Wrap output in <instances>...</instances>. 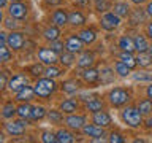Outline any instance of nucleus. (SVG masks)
Returning <instances> with one entry per match:
<instances>
[{
	"mask_svg": "<svg viewBox=\"0 0 152 143\" xmlns=\"http://www.w3.org/2000/svg\"><path fill=\"white\" fill-rule=\"evenodd\" d=\"M26 86H28V76L26 73H18L10 78L8 81V89L11 91V92H19L21 89H24Z\"/></svg>",
	"mask_w": 152,
	"mask_h": 143,
	"instance_id": "9",
	"label": "nucleus"
},
{
	"mask_svg": "<svg viewBox=\"0 0 152 143\" xmlns=\"http://www.w3.org/2000/svg\"><path fill=\"white\" fill-rule=\"evenodd\" d=\"M95 62V57L92 52L89 51H83L79 52V57L76 59V67L78 69H89V67H92Z\"/></svg>",
	"mask_w": 152,
	"mask_h": 143,
	"instance_id": "15",
	"label": "nucleus"
},
{
	"mask_svg": "<svg viewBox=\"0 0 152 143\" xmlns=\"http://www.w3.org/2000/svg\"><path fill=\"white\" fill-rule=\"evenodd\" d=\"M108 100L113 107H124L130 102V92L127 89H122V88H114L108 92Z\"/></svg>",
	"mask_w": 152,
	"mask_h": 143,
	"instance_id": "3",
	"label": "nucleus"
},
{
	"mask_svg": "<svg viewBox=\"0 0 152 143\" xmlns=\"http://www.w3.org/2000/svg\"><path fill=\"white\" fill-rule=\"evenodd\" d=\"M119 60H122L124 64H127L130 69H135V67L138 65L136 62V57L132 54V52H127V51H122L121 54H119Z\"/></svg>",
	"mask_w": 152,
	"mask_h": 143,
	"instance_id": "30",
	"label": "nucleus"
},
{
	"mask_svg": "<svg viewBox=\"0 0 152 143\" xmlns=\"http://www.w3.org/2000/svg\"><path fill=\"white\" fill-rule=\"evenodd\" d=\"M56 89H57V83L54 81V78H48V76L40 78L35 84H33V91H35L38 99L51 97V95L56 92Z\"/></svg>",
	"mask_w": 152,
	"mask_h": 143,
	"instance_id": "1",
	"label": "nucleus"
},
{
	"mask_svg": "<svg viewBox=\"0 0 152 143\" xmlns=\"http://www.w3.org/2000/svg\"><path fill=\"white\" fill-rule=\"evenodd\" d=\"M43 38H45L46 41H49V43L59 40L60 38V27H57V26L46 27L45 30H43Z\"/></svg>",
	"mask_w": 152,
	"mask_h": 143,
	"instance_id": "21",
	"label": "nucleus"
},
{
	"mask_svg": "<svg viewBox=\"0 0 152 143\" xmlns=\"http://www.w3.org/2000/svg\"><path fill=\"white\" fill-rule=\"evenodd\" d=\"M138 110L141 111L142 116H151V114H152V100L149 97L140 100V103H138Z\"/></svg>",
	"mask_w": 152,
	"mask_h": 143,
	"instance_id": "29",
	"label": "nucleus"
},
{
	"mask_svg": "<svg viewBox=\"0 0 152 143\" xmlns=\"http://www.w3.org/2000/svg\"><path fill=\"white\" fill-rule=\"evenodd\" d=\"M7 3H8V0H0V7L2 8H7Z\"/></svg>",
	"mask_w": 152,
	"mask_h": 143,
	"instance_id": "56",
	"label": "nucleus"
},
{
	"mask_svg": "<svg viewBox=\"0 0 152 143\" xmlns=\"http://www.w3.org/2000/svg\"><path fill=\"white\" fill-rule=\"evenodd\" d=\"M108 142H111V143H124L125 138H124V135L121 132H111L109 137H108Z\"/></svg>",
	"mask_w": 152,
	"mask_h": 143,
	"instance_id": "44",
	"label": "nucleus"
},
{
	"mask_svg": "<svg viewBox=\"0 0 152 143\" xmlns=\"http://www.w3.org/2000/svg\"><path fill=\"white\" fill-rule=\"evenodd\" d=\"M59 62L64 67H70V65H73L76 59H75V52H70V51H64V52H60V57H59Z\"/></svg>",
	"mask_w": 152,
	"mask_h": 143,
	"instance_id": "31",
	"label": "nucleus"
},
{
	"mask_svg": "<svg viewBox=\"0 0 152 143\" xmlns=\"http://www.w3.org/2000/svg\"><path fill=\"white\" fill-rule=\"evenodd\" d=\"M146 14H147L149 18H152V2L147 3V7H146Z\"/></svg>",
	"mask_w": 152,
	"mask_h": 143,
	"instance_id": "50",
	"label": "nucleus"
},
{
	"mask_svg": "<svg viewBox=\"0 0 152 143\" xmlns=\"http://www.w3.org/2000/svg\"><path fill=\"white\" fill-rule=\"evenodd\" d=\"M24 43H26V37H24L22 32L11 30V32L8 33L7 45L11 48V51H21L22 48H24Z\"/></svg>",
	"mask_w": 152,
	"mask_h": 143,
	"instance_id": "8",
	"label": "nucleus"
},
{
	"mask_svg": "<svg viewBox=\"0 0 152 143\" xmlns=\"http://www.w3.org/2000/svg\"><path fill=\"white\" fill-rule=\"evenodd\" d=\"M79 76L84 80V83L87 84H94L100 80V72L94 67H89V69H81L79 72Z\"/></svg>",
	"mask_w": 152,
	"mask_h": 143,
	"instance_id": "12",
	"label": "nucleus"
},
{
	"mask_svg": "<svg viewBox=\"0 0 152 143\" xmlns=\"http://www.w3.org/2000/svg\"><path fill=\"white\" fill-rule=\"evenodd\" d=\"M56 135H57V143H73L76 140L73 133L66 129H59L56 132Z\"/></svg>",
	"mask_w": 152,
	"mask_h": 143,
	"instance_id": "26",
	"label": "nucleus"
},
{
	"mask_svg": "<svg viewBox=\"0 0 152 143\" xmlns=\"http://www.w3.org/2000/svg\"><path fill=\"white\" fill-rule=\"evenodd\" d=\"M78 89H79V84H78L76 80H68V81H65V83L62 84V91L66 92V94H75Z\"/></svg>",
	"mask_w": 152,
	"mask_h": 143,
	"instance_id": "37",
	"label": "nucleus"
},
{
	"mask_svg": "<svg viewBox=\"0 0 152 143\" xmlns=\"http://www.w3.org/2000/svg\"><path fill=\"white\" fill-rule=\"evenodd\" d=\"M146 127L147 129H152V114H151V116H147V119H146Z\"/></svg>",
	"mask_w": 152,
	"mask_h": 143,
	"instance_id": "52",
	"label": "nucleus"
},
{
	"mask_svg": "<svg viewBox=\"0 0 152 143\" xmlns=\"http://www.w3.org/2000/svg\"><path fill=\"white\" fill-rule=\"evenodd\" d=\"M121 119L125 126L132 129H138L142 126V114L138 107H125L121 111Z\"/></svg>",
	"mask_w": 152,
	"mask_h": 143,
	"instance_id": "2",
	"label": "nucleus"
},
{
	"mask_svg": "<svg viewBox=\"0 0 152 143\" xmlns=\"http://www.w3.org/2000/svg\"><path fill=\"white\" fill-rule=\"evenodd\" d=\"M144 19H146V14L142 13L141 8L133 10V11L130 13V24H132V26H136V24L144 22Z\"/></svg>",
	"mask_w": 152,
	"mask_h": 143,
	"instance_id": "34",
	"label": "nucleus"
},
{
	"mask_svg": "<svg viewBox=\"0 0 152 143\" xmlns=\"http://www.w3.org/2000/svg\"><path fill=\"white\" fill-rule=\"evenodd\" d=\"M48 118H49V121L52 124H60L62 121H65L64 119V111L59 108V110H49L48 111Z\"/></svg>",
	"mask_w": 152,
	"mask_h": 143,
	"instance_id": "35",
	"label": "nucleus"
},
{
	"mask_svg": "<svg viewBox=\"0 0 152 143\" xmlns=\"http://www.w3.org/2000/svg\"><path fill=\"white\" fill-rule=\"evenodd\" d=\"M83 48H84V43L78 35H70L65 40V49L70 51V52L79 54V52H83Z\"/></svg>",
	"mask_w": 152,
	"mask_h": 143,
	"instance_id": "11",
	"label": "nucleus"
},
{
	"mask_svg": "<svg viewBox=\"0 0 152 143\" xmlns=\"http://www.w3.org/2000/svg\"><path fill=\"white\" fill-rule=\"evenodd\" d=\"M62 75V70L59 69V67L56 65H46V72H45V76H48V78H57V76Z\"/></svg>",
	"mask_w": 152,
	"mask_h": 143,
	"instance_id": "40",
	"label": "nucleus"
},
{
	"mask_svg": "<svg viewBox=\"0 0 152 143\" xmlns=\"http://www.w3.org/2000/svg\"><path fill=\"white\" fill-rule=\"evenodd\" d=\"M132 3H135V5H141V3H144L146 0H130Z\"/></svg>",
	"mask_w": 152,
	"mask_h": 143,
	"instance_id": "55",
	"label": "nucleus"
},
{
	"mask_svg": "<svg viewBox=\"0 0 152 143\" xmlns=\"http://www.w3.org/2000/svg\"><path fill=\"white\" fill-rule=\"evenodd\" d=\"M113 11L116 13L117 16H121V18H127V16H130L132 10H130V5H128L127 2L117 0V2L114 3V7H113Z\"/></svg>",
	"mask_w": 152,
	"mask_h": 143,
	"instance_id": "22",
	"label": "nucleus"
},
{
	"mask_svg": "<svg viewBox=\"0 0 152 143\" xmlns=\"http://www.w3.org/2000/svg\"><path fill=\"white\" fill-rule=\"evenodd\" d=\"M13 57V52H11V48H10L8 45L5 46H0V62H10Z\"/></svg>",
	"mask_w": 152,
	"mask_h": 143,
	"instance_id": "38",
	"label": "nucleus"
},
{
	"mask_svg": "<svg viewBox=\"0 0 152 143\" xmlns=\"http://www.w3.org/2000/svg\"><path fill=\"white\" fill-rule=\"evenodd\" d=\"M27 119H16V121H8L7 124L3 126L5 132L11 137H19L22 133H26V127H27Z\"/></svg>",
	"mask_w": 152,
	"mask_h": 143,
	"instance_id": "5",
	"label": "nucleus"
},
{
	"mask_svg": "<svg viewBox=\"0 0 152 143\" xmlns=\"http://www.w3.org/2000/svg\"><path fill=\"white\" fill-rule=\"evenodd\" d=\"M135 81H151L152 83V75L151 73H135L133 75Z\"/></svg>",
	"mask_w": 152,
	"mask_h": 143,
	"instance_id": "47",
	"label": "nucleus"
},
{
	"mask_svg": "<svg viewBox=\"0 0 152 143\" xmlns=\"http://www.w3.org/2000/svg\"><path fill=\"white\" fill-rule=\"evenodd\" d=\"M65 124L71 130H83V127L86 126V116L84 114H73L71 113L65 118Z\"/></svg>",
	"mask_w": 152,
	"mask_h": 143,
	"instance_id": "10",
	"label": "nucleus"
},
{
	"mask_svg": "<svg viewBox=\"0 0 152 143\" xmlns=\"http://www.w3.org/2000/svg\"><path fill=\"white\" fill-rule=\"evenodd\" d=\"M49 46H51L56 52H64V51H65V43L60 41V38H59V40H56V41H51Z\"/></svg>",
	"mask_w": 152,
	"mask_h": 143,
	"instance_id": "46",
	"label": "nucleus"
},
{
	"mask_svg": "<svg viewBox=\"0 0 152 143\" xmlns=\"http://www.w3.org/2000/svg\"><path fill=\"white\" fill-rule=\"evenodd\" d=\"M14 114H18V108L14 107V103L13 102L3 103V107H2V118L3 119H11Z\"/></svg>",
	"mask_w": 152,
	"mask_h": 143,
	"instance_id": "28",
	"label": "nucleus"
},
{
	"mask_svg": "<svg viewBox=\"0 0 152 143\" xmlns=\"http://www.w3.org/2000/svg\"><path fill=\"white\" fill-rule=\"evenodd\" d=\"M133 40H135V46H136V52H146L149 51V41H147V38L144 35H141V33H138V35L133 37Z\"/></svg>",
	"mask_w": 152,
	"mask_h": 143,
	"instance_id": "25",
	"label": "nucleus"
},
{
	"mask_svg": "<svg viewBox=\"0 0 152 143\" xmlns=\"http://www.w3.org/2000/svg\"><path fill=\"white\" fill-rule=\"evenodd\" d=\"M46 3L48 5H60L62 0H46Z\"/></svg>",
	"mask_w": 152,
	"mask_h": 143,
	"instance_id": "54",
	"label": "nucleus"
},
{
	"mask_svg": "<svg viewBox=\"0 0 152 143\" xmlns=\"http://www.w3.org/2000/svg\"><path fill=\"white\" fill-rule=\"evenodd\" d=\"M19 19H14V18H5L3 19V27L5 29H10V30H16V29L19 27V24H18Z\"/></svg>",
	"mask_w": 152,
	"mask_h": 143,
	"instance_id": "42",
	"label": "nucleus"
},
{
	"mask_svg": "<svg viewBox=\"0 0 152 143\" xmlns=\"http://www.w3.org/2000/svg\"><path fill=\"white\" fill-rule=\"evenodd\" d=\"M68 24L71 27H81L86 24V16L79 10H73V11L68 13Z\"/></svg>",
	"mask_w": 152,
	"mask_h": 143,
	"instance_id": "18",
	"label": "nucleus"
},
{
	"mask_svg": "<svg viewBox=\"0 0 152 143\" xmlns=\"http://www.w3.org/2000/svg\"><path fill=\"white\" fill-rule=\"evenodd\" d=\"M78 37L83 40L84 45H92V43L97 40V33L92 29H83V30L78 32Z\"/></svg>",
	"mask_w": 152,
	"mask_h": 143,
	"instance_id": "23",
	"label": "nucleus"
},
{
	"mask_svg": "<svg viewBox=\"0 0 152 143\" xmlns=\"http://www.w3.org/2000/svg\"><path fill=\"white\" fill-rule=\"evenodd\" d=\"M59 108H60L65 114H71V113L78 111L79 102H78L76 99H66V100H64V102L59 105Z\"/></svg>",
	"mask_w": 152,
	"mask_h": 143,
	"instance_id": "20",
	"label": "nucleus"
},
{
	"mask_svg": "<svg viewBox=\"0 0 152 143\" xmlns=\"http://www.w3.org/2000/svg\"><path fill=\"white\" fill-rule=\"evenodd\" d=\"M100 80H102V83H111V81L114 80L111 70H109V69H104L103 73H100Z\"/></svg>",
	"mask_w": 152,
	"mask_h": 143,
	"instance_id": "45",
	"label": "nucleus"
},
{
	"mask_svg": "<svg viewBox=\"0 0 152 143\" xmlns=\"http://www.w3.org/2000/svg\"><path fill=\"white\" fill-rule=\"evenodd\" d=\"M51 19H52V24L57 27H65L68 24V13L66 10L64 8H59V10H54L51 14Z\"/></svg>",
	"mask_w": 152,
	"mask_h": 143,
	"instance_id": "13",
	"label": "nucleus"
},
{
	"mask_svg": "<svg viewBox=\"0 0 152 143\" xmlns=\"http://www.w3.org/2000/svg\"><path fill=\"white\" fill-rule=\"evenodd\" d=\"M92 121L97 124V126H102V127H109L113 122L111 116H109L108 111H104V110H100V111H95L92 113Z\"/></svg>",
	"mask_w": 152,
	"mask_h": 143,
	"instance_id": "14",
	"label": "nucleus"
},
{
	"mask_svg": "<svg viewBox=\"0 0 152 143\" xmlns=\"http://www.w3.org/2000/svg\"><path fill=\"white\" fill-rule=\"evenodd\" d=\"M33 97H37L35 91H33V86H26L24 89L16 92V99L14 100H18V102H30Z\"/></svg>",
	"mask_w": 152,
	"mask_h": 143,
	"instance_id": "19",
	"label": "nucleus"
},
{
	"mask_svg": "<svg viewBox=\"0 0 152 143\" xmlns=\"http://www.w3.org/2000/svg\"><path fill=\"white\" fill-rule=\"evenodd\" d=\"M119 48H121L122 51H127V52H133V51H136L135 40H133L132 37H127V35H124V37L119 38Z\"/></svg>",
	"mask_w": 152,
	"mask_h": 143,
	"instance_id": "24",
	"label": "nucleus"
},
{
	"mask_svg": "<svg viewBox=\"0 0 152 143\" xmlns=\"http://www.w3.org/2000/svg\"><path fill=\"white\" fill-rule=\"evenodd\" d=\"M146 95H147L149 99H152V83H151L149 86H147V89H146Z\"/></svg>",
	"mask_w": 152,
	"mask_h": 143,
	"instance_id": "53",
	"label": "nucleus"
},
{
	"mask_svg": "<svg viewBox=\"0 0 152 143\" xmlns=\"http://www.w3.org/2000/svg\"><path fill=\"white\" fill-rule=\"evenodd\" d=\"M83 133L86 137L90 138H98V137H104V127L97 126V124H86L83 127Z\"/></svg>",
	"mask_w": 152,
	"mask_h": 143,
	"instance_id": "16",
	"label": "nucleus"
},
{
	"mask_svg": "<svg viewBox=\"0 0 152 143\" xmlns=\"http://www.w3.org/2000/svg\"><path fill=\"white\" fill-rule=\"evenodd\" d=\"M37 57H38V60L45 65H56L57 62H59L60 54H57V52L49 46V48H40L37 52Z\"/></svg>",
	"mask_w": 152,
	"mask_h": 143,
	"instance_id": "4",
	"label": "nucleus"
},
{
	"mask_svg": "<svg viewBox=\"0 0 152 143\" xmlns=\"http://www.w3.org/2000/svg\"><path fill=\"white\" fill-rule=\"evenodd\" d=\"M45 64H35V65H32L30 69H28V73H32V75H35V76H41V75H45V72H46V67H43Z\"/></svg>",
	"mask_w": 152,
	"mask_h": 143,
	"instance_id": "41",
	"label": "nucleus"
},
{
	"mask_svg": "<svg viewBox=\"0 0 152 143\" xmlns=\"http://www.w3.org/2000/svg\"><path fill=\"white\" fill-rule=\"evenodd\" d=\"M83 100L86 102V110L90 113H95V111H100L103 110V100L100 97H83Z\"/></svg>",
	"mask_w": 152,
	"mask_h": 143,
	"instance_id": "17",
	"label": "nucleus"
},
{
	"mask_svg": "<svg viewBox=\"0 0 152 143\" xmlns=\"http://www.w3.org/2000/svg\"><path fill=\"white\" fill-rule=\"evenodd\" d=\"M94 7L98 13H108V10L111 8L108 0H94Z\"/></svg>",
	"mask_w": 152,
	"mask_h": 143,
	"instance_id": "39",
	"label": "nucleus"
},
{
	"mask_svg": "<svg viewBox=\"0 0 152 143\" xmlns=\"http://www.w3.org/2000/svg\"><path fill=\"white\" fill-rule=\"evenodd\" d=\"M10 2H22V0H10Z\"/></svg>",
	"mask_w": 152,
	"mask_h": 143,
	"instance_id": "58",
	"label": "nucleus"
},
{
	"mask_svg": "<svg viewBox=\"0 0 152 143\" xmlns=\"http://www.w3.org/2000/svg\"><path fill=\"white\" fill-rule=\"evenodd\" d=\"M136 62H138V65H140V67H144V69H147L149 65H152V57H151V54H149V51H146V52H138Z\"/></svg>",
	"mask_w": 152,
	"mask_h": 143,
	"instance_id": "33",
	"label": "nucleus"
},
{
	"mask_svg": "<svg viewBox=\"0 0 152 143\" xmlns=\"http://www.w3.org/2000/svg\"><path fill=\"white\" fill-rule=\"evenodd\" d=\"M8 14L14 19H19V21H22V19L27 18L28 14V8L26 3L22 2H11L8 5Z\"/></svg>",
	"mask_w": 152,
	"mask_h": 143,
	"instance_id": "6",
	"label": "nucleus"
},
{
	"mask_svg": "<svg viewBox=\"0 0 152 143\" xmlns=\"http://www.w3.org/2000/svg\"><path fill=\"white\" fill-rule=\"evenodd\" d=\"M149 54H151V57H152V46H149Z\"/></svg>",
	"mask_w": 152,
	"mask_h": 143,
	"instance_id": "57",
	"label": "nucleus"
},
{
	"mask_svg": "<svg viewBox=\"0 0 152 143\" xmlns=\"http://www.w3.org/2000/svg\"><path fill=\"white\" fill-rule=\"evenodd\" d=\"M114 70H116V73L119 76H128L132 69L127 64H124L122 60H117V62H114Z\"/></svg>",
	"mask_w": 152,
	"mask_h": 143,
	"instance_id": "36",
	"label": "nucleus"
},
{
	"mask_svg": "<svg viewBox=\"0 0 152 143\" xmlns=\"http://www.w3.org/2000/svg\"><path fill=\"white\" fill-rule=\"evenodd\" d=\"M32 110H33V107L28 102H21V105L18 107V116L22 119H30Z\"/></svg>",
	"mask_w": 152,
	"mask_h": 143,
	"instance_id": "27",
	"label": "nucleus"
},
{
	"mask_svg": "<svg viewBox=\"0 0 152 143\" xmlns=\"http://www.w3.org/2000/svg\"><path fill=\"white\" fill-rule=\"evenodd\" d=\"M41 142L43 143H57V135L54 132H49V130H45L41 133Z\"/></svg>",
	"mask_w": 152,
	"mask_h": 143,
	"instance_id": "43",
	"label": "nucleus"
},
{
	"mask_svg": "<svg viewBox=\"0 0 152 143\" xmlns=\"http://www.w3.org/2000/svg\"><path fill=\"white\" fill-rule=\"evenodd\" d=\"M8 81L10 80H7V72H2V86H0V88L2 89L8 88Z\"/></svg>",
	"mask_w": 152,
	"mask_h": 143,
	"instance_id": "48",
	"label": "nucleus"
},
{
	"mask_svg": "<svg viewBox=\"0 0 152 143\" xmlns=\"http://www.w3.org/2000/svg\"><path fill=\"white\" fill-rule=\"evenodd\" d=\"M119 24H121V16H117L116 13H103L102 19H100V26H102V29H104V30H114V29L119 27Z\"/></svg>",
	"mask_w": 152,
	"mask_h": 143,
	"instance_id": "7",
	"label": "nucleus"
},
{
	"mask_svg": "<svg viewBox=\"0 0 152 143\" xmlns=\"http://www.w3.org/2000/svg\"><path fill=\"white\" fill-rule=\"evenodd\" d=\"M89 2L90 0H76V5H78V7H87Z\"/></svg>",
	"mask_w": 152,
	"mask_h": 143,
	"instance_id": "51",
	"label": "nucleus"
},
{
	"mask_svg": "<svg viewBox=\"0 0 152 143\" xmlns=\"http://www.w3.org/2000/svg\"><path fill=\"white\" fill-rule=\"evenodd\" d=\"M146 33H147V37L152 40V21L151 22H147V26H146Z\"/></svg>",
	"mask_w": 152,
	"mask_h": 143,
	"instance_id": "49",
	"label": "nucleus"
},
{
	"mask_svg": "<svg viewBox=\"0 0 152 143\" xmlns=\"http://www.w3.org/2000/svg\"><path fill=\"white\" fill-rule=\"evenodd\" d=\"M45 116H48V110L43 107V105H35L33 110H32L30 119H33V121H41Z\"/></svg>",
	"mask_w": 152,
	"mask_h": 143,
	"instance_id": "32",
	"label": "nucleus"
}]
</instances>
